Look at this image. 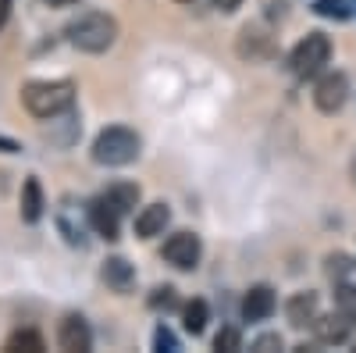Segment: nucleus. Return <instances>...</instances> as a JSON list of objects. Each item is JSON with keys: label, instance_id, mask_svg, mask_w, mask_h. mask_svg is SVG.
Instances as JSON below:
<instances>
[{"label": "nucleus", "instance_id": "nucleus-1", "mask_svg": "<svg viewBox=\"0 0 356 353\" xmlns=\"http://www.w3.org/2000/svg\"><path fill=\"white\" fill-rule=\"evenodd\" d=\"M65 36H68V43H72L75 50L104 54V50L114 43V36H118V22H114L111 15H104V11H86V15H79L75 22H68Z\"/></svg>", "mask_w": 356, "mask_h": 353}, {"label": "nucleus", "instance_id": "nucleus-2", "mask_svg": "<svg viewBox=\"0 0 356 353\" xmlns=\"http://www.w3.org/2000/svg\"><path fill=\"white\" fill-rule=\"evenodd\" d=\"M22 104L29 114L36 118H57L75 104V86L68 79H54V82H29L22 90Z\"/></svg>", "mask_w": 356, "mask_h": 353}, {"label": "nucleus", "instance_id": "nucleus-3", "mask_svg": "<svg viewBox=\"0 0 356 353\" xmlns=\"http://www.w3.org/2000/svg\"><path fill=\"white\" fill-rule=\"evenodd\" d=\"M139 136L125 125H111L104 129L97 139H93V161L97 164H107V168H122V164H132L139 157Z\"/></svg>", "mask_w": 356, "mask_h": 353}, {"label": "nucleus", "instance_id": "nucleus-4", "mask_svg": "<svg viewBox=\"0 0 356 353\" xmlns=\"http://www.w3.org/2000/svg\"><path fill=\"white\" fill-rule=\"evenodd\" d=\"M328 57H332V43H328V36H324V33H307L300 43L292 47V54H289V68H292V75L310 79V75H317L324 65H328Z\"/></svg>", "mask_w": 356, "mask_h": 353}, {"label": "nucleus", "instance_id": "nucleus-5", "mask_svg": "<svg viewBox=\"0 0 356 353\" xmlns=\"http://www.w3.org/2000/svg\"><path fill=\"white\" fill-rule=\"evenodd\" d=\"M200 253H203V246H200V235L196 232H175L171 240L164 243V260L171 264V268H178V272L196 268Z\"/></svg>", "mask_w": 356, "mask_h": 353}, {"label": "nucleus", "instance_id": "nucleus-6", "mask_svg": "<svg viewBox=\"0 0 356 353\" xmlns=\"http://www.w3.org/2000/svg\"><path fill=\"white\" fill-rule=\"evenodd\" d=\"M86 214H89V225H93L97 235H104V240H118V228H122V218H125V214L118 211L104 193H100L97 200H89Z\"/></svg>", "mask_w": 356, "mask_h": 353}, {"label": "nucleus", "instance_id": "nucleus-7", "mask_svg": "<svg viewBox=\"0 0 356 353\" xmlns=\"http://www.w3.org/2000/svg\"><path fill=\"white\" fill-rule=\"evenodd\" d=\"M349 97V79L342 72H332V75H324L317 86H314V104L324 111V114H335Z\"/></svg>", "mask_w": 356, "mask_h": 353}, {"label": "nucleus", "instance_id": "nucleus-8", "mask_svg": "<svg viewBox=\"0 0 356 353\" xmlns=\"http://www.w3.org/2000/svg\"><path fill=\"white\" fill-rule=\"evenodd\" d=\"M57 343H61V350H68V353H86L89 346H93V332H89L86 317L68 314L61 321V329H57Z\"/></svg>", "mask_w": 356, "mask_h": 353}, {"label": "nucleus", "instance_id": "nucleus-9", "mask_svg": "<svg viewBox=\"0 0 356 353\" xmlns=\"http://www.w3.org/2000/svg\"><path fill=\"white\" fill-rule=\"evenodd\" d=\"M275 289L271 285H253L246 297H243V317L246 321H267L275 314Z\"/></svg>", "mask_w": 356, "mask_h": 353}, {"label": "nucleus", "instance_id": "nucleus-10", "mask_svg": "<svg viewBox=\"0 0 356 353\" xmlns=\"http://www.w3.org/2000/svg\"><path fill=\"white\" fill-rule=\"evenodd\" d=\"M171 221V211L168 203H150V207H143L136 214V235L139 240H154V235H161Z\"/></svg>", "mask_w": 356, "mask_h": 353}, {"label": "nucleus", "instance_id": "nucleus-11", "mask_svg": "<svg viewBox=\"0 0 356 353\" xmlns=\"http://www.w3.org/2000/svg\"><path fill=\"white\" fill-rule=\"evenodd\" d=\"M285 314H289L292 329L314 325V317H317V292H296V297L289 300V307H285Z\"/></svg>", "mask_w": 356, "mask_h": 353}, {"label": "nucleus", "instance_id": "nucleus-12", "mask_svg": "<svg viewBox=\"0 0 356 353\" xmlns=\"http://www.w3.org/2000/svg\"><path fill=\"white\" fill-rule=\"evenodd\" d=\"M104 282L114 289V292H132L136 285V268L125 260V257H111L104 264Z\"/></svg>", "mask_w": 356, "mask_h": 353}, {"label": "nucleus", "instance_id": "nucleus-13", "mask_svg": "<svg viewBox=\"0 0 356 353\" xmlns=\"http://www.w3.org/2000/svg\"><path fill=\"white\" fill-rule=\"evenodd\" d=\"M314 332L321 343H346L349 339V317L339 311V317H314Z\"/></svg>", "mask_w": 356, "mask_h": 353}, {"label": "nucleus", "instance_id": "nucleus-14", "mask_svg": "<svg viewBox=\"0 0 356 353\" xmlns=\"http://www.w3.org/2000/svg\"><path fill=\"white\" fill-rule=\"evenodd\" d=\"M43 189H40V179H25V186H22V218L33 225V221H40L43 218Z\"/></svg>", "mask_w": 356, "mask_h": 353}, {"label": "nucleus", "instance_id": "nucleus-15", "mask_svg": "<svg viewBox=\"0 0 356 353\" xmlns=\"http://www.w3.org/2000/svg\"><path fill=\"white\" fill-rule=\"evenodd\" d=\"M104 196H107V200L114 203V207L122 211V214H129V211L136 207V203H139V186H132V182H118V186H111Z\"/></svg>", "mask_w": 356, "mask_h": 353}, {"label": "nucleus", "instance_id": "nucleus-16", "mask_svg": "<svg viewBox=\"0 0 356 353\" xmlns=\"http://www.w3.org/2000/svg\"><path fill=\"white\" fill-rule=\"evenodd\" d=\"M182 317H186V332L200 336V332L207 329V317H211V311H207V304H203V300H189V304H186V311H182Z\"/></svg>", "mask_w": 356, "mask_h": 353}, {"label": "nucleus", "instance_id": "nucleus-17", "mask_svg": "<svg viewBox=\"0 0 356 353\" xmlns=\"http://www.w3.org/2000/svg\"><path fill=\"white\" fill-rule=\"evenodd\" d=\"M314 11L321 18H335V22H349L353 18V4H349V0H314Z\"/></svg>", "mask_w": 356, "mask_h": 353}, {"label": "nucleus", "instance_id": "nucleus-18", "mask_svg": "<svg viewBox=\"0 0 356 353\" xmlns=\"http://www.w3.org/2000/svg\"><path fill=\"white\" fill-rule=\"evenodd\" d=\"M8 350H29V353H40L43 350V336L33 332V329H25V332H15L8 339Z\"/></svg>", "mask_w": 356, "mask_h": 353}, {"label": "nucleus", "instance_id": "nucleus-19", "mask_svg": "<svg viewBox=\"0 0 356 353\" xmlns=\"http://www.w3.org/2000/svg\"><path fill=\"white\" fill-rule=\"evenodd\" d=\"M335 307H339L349 321H356V285H339V289H335Z\"/></svg>", "mask_w": 356, "mask_h": 353}, {"label": "nucleus", "instance_id": "nucleus-20", "mask_svg": "<svg viewBox=\"0 0 356 353\" xmlns=\"http://www.w3.org/2000/svg\"><path fill=\"white\" fill-rule=\"evenodd\" d=\"M214 350H225V353L243 350V336H239V329H221V332L214 336Z\"/></svg>", "mask_w": 356, "mask_h": 353}, {"label": "nucleus", "instance_id": "nucleus-21", "mask_svg": "<svg viewBox=\"0 0 356 353\" xmlns=\"http://www.w3.org/2000/svg\"><path fill=\"white\" fill-rule=\"evenodd\" d=\"M175 304H178V297H175V289H171V285H161V289H154L150 307H157V311L164 307V311H168V307H175Z\"/></svg>", "mask_w": 356, "mask_h": 353}, {"label": "nucleus", "instance_id": "nucleus-22", "mask_svg": "<svg viewBox=\"0 0 356 353\" xmlns=\"http://www.w3.org/2000/svg\"><path fill=\"white\" fill-rule=\"evenodd\" d=\"M353 268H356V264H353L349 257H342V253H339V257H328V272H332V275H346V272H353Z\"/></svg>", "mask_w": 356, "mask_h": 353}, {"label": "nucleus", "instance_id": "nucleus-23", "mask_svg": "<svg viewBox=\"0 0 356 353\" xmlns=\"http://www.w3.org/2000/svg\"><path fill=\"white\" fill-rule=\"evenodd\" d=\"M154 346H157V350H178V339H175L168 329H157V336H154Z\"/></svg>", "mask_w": 356, "mask_h": 353}, {"label": "nucleus", "instance_id": "nucleus-24", "mask_svg": "<svg viewBox=\"0 0 356 353\" xmlns=\"http://www.w3.org/2000/svg\"><path fill=\"white\" fill-rule=\"evenodd\" d=\"M253 350H257V353H267V350H282V336H260V339L253 343Z\"/></svg>", "mask_w": 356, "mask_h": 353}, {"label": "nucleus", "instance_id": "nucleus-25", "mask_svg": "<svg viewBox=\"0 0 356 353\" xmlns=\"http://www.w3.org/2000/svg\"><path fill=\"white\" fill-rule=\"evenodd\" d=\"M239 4H243V0H214V8H218V11H225V15H232Z\"/></svg>", "mask_w": 356, "mask_h": 353}, {"label": "nucleus", "instance_id": "nucleus-26", "mask_svg": "<svg viewBox=\"0 0 356 353\" xmlns=\"http://www.w3.org/2000/svg\"><path fill=\"white\" fill-rule=\"evenodd\" d=\"M8 15H11V0H0V29L8 25Z\"/></svg>", "mask_w": 356, "mask_h": 353}, {"label": "nucleus", "instance_id": "nucleus-27", "mask_svg": "<svg viewBox=\"0 0 356 353\" xmlns=\"http://www.w3.org/2000/svg\"><path fill=\"white\" fill-rule=\"evenodd\" d=\"M0 146H4L8 154H15V150H18V143H11V139H0Z\"/></svg>", "mask_w": 356, "mask_h": 353}, {"label": "nucleus", "instance_id": "nucleus-28", "mask_svg": "<svg viewBox=\"0 0 356 353\" xmlns=\"http://www.w3.org/2000/svg\"><path fill=\"white\" fill-rule=\"evenodd\" d=\"M50 4H75V0H50Z\"/></svg>", "mask_w": 356, "mask_h": 353}, {"label": "nucleus", "instance_id": "nucleus-29", "mask_svg": "<svg viewBox=\"0 0 356 353\" xmlns=\"http://www.w3.org/2000/svg\"><path fill=\"white\" fill-rule=\"evenodd\" d=\"M178 4H193V0H178Z\"/></svg>", "mask_w": 356, "mask_h": 353}]
</instances>
